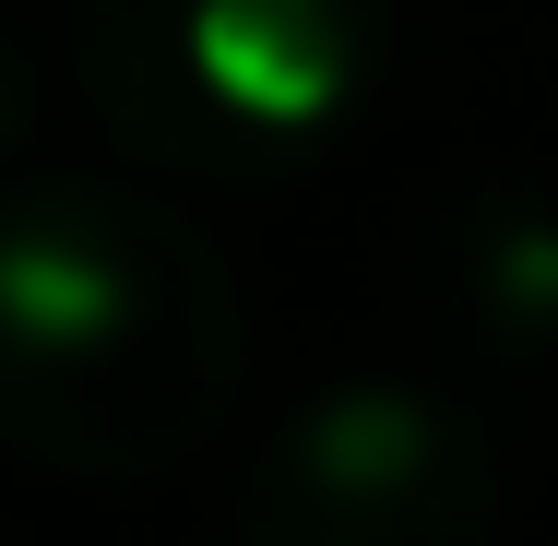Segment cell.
Instances as JSON below:
<instances>
[{"label":"cell","instance_id":"obj_1","mask_svg":"<svg viewBox=\"0 0 558 546\" xmlns=\"http://www.w3.org/2000/svg\"><path fill=\"white\" fill-rule=\"evenodd\" d=\"M12 451L84 487H155L238 416L250 310L203 226L155 191L36 179L0 238Z\"/></svg>","mask_w":558,"mask_h":546},{"label":"cell","instance_id":"obj_4","mask_svg":"<svg viewBox=\"0 0 558 546\" xmlns=\"http://www.w3.org/2000/svg\"><path fill=\"white\" fill-rule=\"evenodd\" d=\"M428 310L463 344H511V356H547L558 344V215L547 203H451L428 226Z\"/></svg>","mask_w":558,"mask_h":546},{"label":"cell","instance_id":"obj_2","mask_svg":"<svg viewBox=\"0 0 558 546\" xmlns=\"http://www.w3.org/2000/svg\"><path fill=\"white\" fill-rule=\"evenodd\" d=\"M392 0H72V72L143 167L262 191L380 84Z\"/></svg>","mask_w":558,"mask_h":546},{"label":"cell","instance_id":"obj_3","mask_svg":"<svg viewBox=\"0 0 558 546\" xmlns=\"http://www.w3.org/2000/svg\"><path fill=\"white\" fill-rule=\"evenodd\" d=\"M226 546H499V463L440 392L344 380L262 439Z\"/></svg>","mask_w":558,"mask_h":546}]
</instances>
